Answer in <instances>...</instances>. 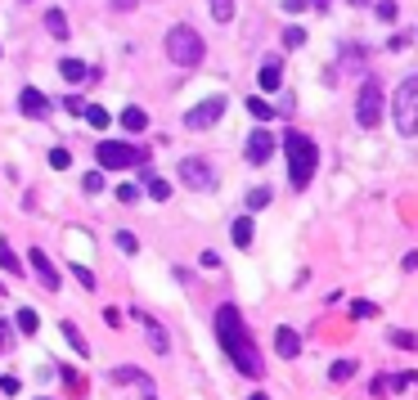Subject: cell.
<instances>
[{
	"mask_svg": "<svg viewBox=\"0 0 418 400\" xmlns=\"http://www.w3.org/2000/svg\"><path fill=\"white\" fill-rule=\"evenodd\" d=\"M216 337H220V351L234 360V369L243 373V378H261L265 373V360H261V351H256L239 306H220L216 310Z\"/></svg>",
	"mask_w": 418,
	"mask_h": 400,
	"instance_id": "6da1fadb",
	"label": "cell"
},
{
	"mask_svg": "<svg viewBox=\"0 0 418 400\" xmlns=\"http://www.w3.org/2000/svg\"><path fill=\"white\" fill-rule=\"evenodd\" d=\"M284 153H288V180H292V189H306L315 180V166H319L315 140L301 135V131H288V135H284Z\"/></svg>",
	"mask_w": 418,
	"mask_h": 400,
	"instance_id": "7a4b0ae2",
	"label": "cell"
},
{
	"mask_svg": "<svg viewBox=\"0 0 418 400\" xmlns=\"http://www.w3.org/2000/svg\"><path fill=\"white\" fill-rule=\"evenodd\" d=\"M167 54H171V63H180V68H198L207 45H203V36L193 32L189 23H176V28L167 32Z\"/></svg>",
	"mask_w": 418,
	"mask_h": 400,
	"instance_id": "3957f363",
	"label": "cell"
},
{
	"mask_svg": "<svg viewBox=\"0 0 418 400\" xmlns=\"http://www.w3.org/2000/svg\"><path fill=\"white\" fill-rule=\"evenodd\" d=\"M391 113H396V126H400V135H418V77H405L400 86H396Z\"/></svg>",
	"mask_w": 418,
	"mask_h": 400,
	"instance_id": "277c9868",
	"label": "cell"
},
{
	"mask_svg": "<svg viewBox=\"0 0 418 400\" xmlns=\"http://www.w3.org/2000/svg\"><path fill=\"white\" fill-rule=\"evenodd\" d=\"M95 153H100V166H113V171H126V166H144V162H149V149H140V144H113V140H104Z\"/></svg>",
	"mask_w": 418,
	"mask_h": 400,
	"instance_id": "5b68a950",
	"label": "cell"
},
{
	"mask_svg": "<svg viewBox=\"0 0 418 400\" xmlns=\"http://www.w3.org/2000/svg\"><path fill=\"white\" fill-rule=\"evenodd\" d=\"M355 122L364 131H374L383 122V86H378V77H369L360 86V99H355Z\"/></svg>",
	"mask_w": 418,
	"mask_h": 400,
	"instance_id": "8992f818",
	"label": "cell"
},
{
	"mask_svg": "<svg viewBox=\"0 0 418 400\" xmlns=\"http://www.w3.org/2000/svg\"><path fill=\"white\" fill-rule=\"evenodd\" d=\"M225 99H220V95H212V99H203V104H193L189 113H184V126L189 131H207V126H216L220 117H225Z\"/></svg>",
	"mask_w": 418,
	"mask_h": 400,
	"instance_id": "52a82bcc",
	"label": "cell"
},
{
	"mask_svg": "<svg viewBox=\"0 0 418 400\" xmlns=\"http://www.w3.org/2000/svg\"><path fill=\"white\" fill-rule=\"evenodd\" d=\"M180 180H184L189 189H198V193L216 189V176H212V166H207L203 157H184V162H180Z\"/></svg>",
	"mask_w": 418,
	"mask_h": 400,
	"instance_id": "ba28073f",
	"label": "cell"
},
{
	"mask_svg": "<svg viewBox=\"0 0 418 400\" xmlns=\"http://www.w3.org/2000/svg\"><path fill=\"white\" fill-rule=\"evenodd\" d=\"M275 149H279V144H275V135H270V131H252V135H248V149H243V157H248L252 166H265L270 157H275Z\"/></svg>",
	"mask_w": 418,
	"mask_h": 400,
	"instance_id": "9c48e42d",
	"label": "cell"
},
{
	"mask_svg": "<svg viewBox=\"0 0 418 400\" xmlns=\"http://www.w3.org/2000/svg\"><path fill=\"white\" fill-rule=\"evenodd\" d=\"M28 261H32L36 279H41V288H45V293H54V288H59V270H54V261L45 257L41 248H32V252H28Z\"/></svg>",
	"mask_w": 418,
	"mask_h": 400,
	"instance_id": "30bf717a",
	"label": "cell"
},
{
	"mask_svg": "<svg viewBox=\"0 0 418 400\" xmlns=\"http://www.w3.org/2000/svg\"><path fill=\"white\" fill-rule=\"evenodd\" d=\"M256 81H261V90H279V81H284V63H279V54H265L261 68H256Z\"/></svg>",
	"mask_w": 418,
	"mask_h": 400,
	"instance_id": "8fae6325",
	"label": "cell"
},
{
	"mask_svg": "<svg viewBox=\"0 0 418 400\" xmlns=\"http://www.w3.org/2000/svg\"><path fill=\"white\" fill-rule=\"evenodd\" d=\"M275 351H279L284 360H297V356H301V337H297V329L279 324V329H275Z\"/></svg>",
	"mask_w": 418,
	"mask_h": 400,
	"instance_id": "7c38bea8",
	"label": "cell"
},
{
	"mask_svg": "<svg viewBox=\"0 0 418 400\" xmlns=\"http://www.w3.org/2000/svg\"><path fill=\"white\" fill-rule=\"evenodd\" d=\"M18 108H23L28 117H36V122H41V117H50V99H45L41 90H32V86L18 95Z\"/></svg>",
	"mask_w": 418,
	"mask_h": 400,
	"instance_id": "4fadbf2b",
	"label": "cell"
},
{
	"mask_svg": "<svg viewBox=\"0 0 418 400\" xmlns=\"http://www.w3.org/2000/svg\"><path fill=\"white\" fill-rule=\"evenodd\" d=\"M59 72H64V81H68V86H81V81H95V68H85L81 59H64V63H59Z\"/></svg>",
	"mask_w": 418,
	"mask_h": 400,
	"instance_id": "5bb4252c",
	"label": "cell"
},
{
	"mask_svg": "<svg viewBox=\"0 0 418 400\" xmlns=\"http://www.w3.org/2000/svg\"><path fill=\"white\" fill-rule=\"evenodd\" d=\"M113 382H135L149 400H157V392H153V382H149V373H140V369H113Z\"/></svg>",
	"mask_w": 418,
	"mask_h": 400,
	"instance_id": "9a60e30c",
	"label": "cell"
},
{
	"mask_svg": "<svg viewBox=\"0 0 418 400\" xmlns=\"http://www.w3.org/2000/svg\"><path fill=\"white\" fill-rule=\"evenodd\" d=\"M144 193H149L153 202H167V198H171V185H167L162 176H153V171H149V176H144Z\"/></svg>",
	"mask_w": 418,
	"mask_h": 400,
	"instance_id": "2e32d148",
	"label": "cell"
},
{
	"mask_svg": "<svg viewBox=\"0 0 418 400\" xmlns=\"http://www.w3.org/2000/svg\"><path fill=\"white\" fill-rule=\"evenodd\" d=\"M45 28H50L54 41H68V14L64 9H50V14H45Z\"/></svg>",
	"mask_w": 418,
	"mask_h": 400,
	"instance_id": "e0dca14e",
	"label": "cell"
},
{
	"mask_svg": "<svg viewBox=\"0 0 418 400\" xmlns=\"http://www.w3.org/2000/svg\"><path fill=\"white\" fill-rule=\"evenodd\" d=\"M121 126H126L131 135H140V131L149 126V113H144V108H126V113H121Z\"/></svg>",
	"mask_w": 418,
	"mask_h": 400,
	"instance_id": "ac0fdd59",
	"label": "cell"
},
{
	"mask_svg": "<svg viewBox=\"0 0 418 400\" xmlns=\"http://www.w3.org/2000/svg\"><path fill=\"white\" fill-rule=\"evenodd\" d=\"M144 324H149V346L157 351V356H167V351H171V337H167V329H162V324H153V320H144Z\"/></svg>",
	"mask_w": 418,
	"mask_h": 400,
	"instance_id": "d6986e66",
	"label": "cell"
},
{
	"mask_svg": "<svg viewBox=\"0 0 418 400\" xmlns=\"http://www.w3.org/2000/svg\"><path fill=\"white\" fill-rule=\"evenodd\" d=\"M234 243L252 248V216H239V221H234Z\"/></svg>",
	"mask_w": 418,
	"mask_h": 400,
	"instance_id": "ffe728a7",
	"label": "cell"
},
{
	"mask_svg": "<svg viewBox=\"0 0 418 400\" xmlns=\"http://www.w3.org/2000/svg\"><path fill=\"white\" fill-rule=\"evenodd\" d=\"M248 113L256 117V122H270V117H275V113H279V108H270V104L261 99V95H256V99H248Z\"/></svg>",
	"mask_w": 418,
	"mask_h": 400,
	"instance_id": "44dd1931",
	"label": "cell"
},
{
	"mask_svg": "<svg viewBox=\"0 0 418 400\" xmlns=\"http://www.w3.org/2000/svg\"><path fill=\"white\" fill-rule=\"evenodd\" d=\"M36 329H41V320H36V310H32V306H23V310H18V333H28V337H32Z\"/></svg>",
	"mask_w": 418,
	"mask_h": 400,
	"instance_id": "7402d4cb",
	"label": "cell"
},
{
	"mask_svg": "<svg viewBox=\"0 0 418 400\" xmlns=\"http://www.w3.org/2000/svg\"><path fill=\"white\" fill-rule=\"evenodd\" d=\"M0 270L18 279V257H14V248H9V243H0Z\"/></svg>",
	"mask_w": 418,
	"mask_h": 400,
	"instance_id": "603a6c76",
	"label": "cell"
},
{
	"mask_svg": "<svg viewBox=\"0 0 418 400\" xmlns=\"http://www.w3.org/2000/svg\"><path fill=\"white\" fill-rule=\"evenodd\" d=\"M212 18L229 23V18H234V0H212Z\"/></svg>",
	"mask_w": 418,
	"mask_h": 400,
	"instance_id": "cb8c5ba5",
	"label": "cell"
},
{
	"mask_svg": "<svg viewBox=\"0 0 418 400\" xmlns=\"http://www.w3.org/2000/svg\"><path fill=\"white\" fill-rule=\"evenodd\" d=\"M351 373H355V360H338V365L328 369V378H333V382H347Z\"/></svg>",
	"mask_w": 418,
	"mask_h": 400,
	"instance_id": "d4e9b609",
	"label": "cell"
},
{
	"mask_svg": "<svg viewBox=\"0 0 418 400\" xmlns=\"http://www.w3.org/2000/svg\"><path fill=\"white\" fill-rule=\"evenodd\" d=\"M64 337L72 342V351H77V356H85V351H90V346H85V337L77 333V324H64Z\"/></svg>",
	"mask_w": 418,
	"mask_h": 400,
	"instance_id": "484cf974",
	"label": "cell"
},
{
	"mask_svg": "<svg viewBox=\"0 0 418 400\" xmlns=\"http://www.w3.org/2000/svg\"><path fill=\"white\" fill-rule=\"evenodd\" d=\"M301 45H306V32L301 28H288L284 32V50H301Z\"/></svg>",
	"mask_w": 418,
	"mask_h": 400,
	"instance_id": "4316f807",
	"label": "cell"
},
{
	"mask_svg": "<svg viewBox=\"0 0 418 400\" xmlns=\"http://www.w3.org/2000/svg\"><path fill=\"white\" fill-rule=\"evenodd\" d=\"M85 122H90L95 131H104L108 122H113V117H108V113H104V108H95V104H90V113H85Z\"/></svg>",
	"mask_w": 418,
	"mask_h": 400,
	"instance_id": "83f0119b",
	"label": "cell"
},
{
	"mask_svg": "<svg viewBox=\"0 0 418 400\" xmlns=\"http://www.w3.org/2000/svg\"><path fill=\"white\" fill-rule=\"evenodd\" d=\"M248 207H252V212L270 207V189H252V193H248Z\"/></svg>",
	"mask_w": 418,
	"mask_h": 400,
	"instance_id": "f1b7e54d",
	"label": "cell"
},
{
	"mask_svg": "<svg viewBox=\"0 0 418 400\" xmlns=\"http://www.w3.org/2000/svg\"><path fill=\"white\" fill-rule=\"evenodd\" d=\"M391 346H405V351H414V346H418V337H414V333H405V329H396V333H391Z\"/></svg>",
	"mask_w": 418,
	"mask_h": 400,
	"instance_id": "f546056e",
	"label": "cell"
},
{
	"mask_svg": "<svg viewBox=\"0 0 418 400\" xmlns=\"http://www.w3.org/2000/svg\"><path fill=\"white\" fill-rule=\"evenodd\" d=\"M351 315H355V320H374V315H378V306H374V301H355V306H351Z\"/></svg>",
	"mask_w": 418,
	"mask_h": 400,
	"instance_id": "4dcf8cb0",
	"label": "cell"
},
{
	"mask_svg": "<svg viewBox=\"0 0 418 400\" xmlns=\"http://www.w3.org/2000/svg\"><path fill=\"white\" fill-rule=\"evenodd\" d=\"M68 162H72V153H68V149H50V166H54V171H64Z\"/></svg>",
	"mask_w": 418,
	"mask_h": 400,
	"instance_id": "1f68e13d",
	"label": "cell"
},
{
	"mask_svg": "<svg viewBox=\"0 0 418 400\" xmlns=\"http://www.w3.org/2000/svg\"><path fill=\"white\" fill-rule=\"evenodd\" d=\"M378 18H383V23H396V0H378Z\"/></svg>",
	"mask_w": 418,
	"mask_h": 400,
	"instance_id": "d6a6232c",
	"label": "cell"
},
{
	"mask_svg": "<svg viewBox=\"0 0 418 400\" xmlns=\"http://www.w3.org/2000/svg\"><path fill=\"white\" fill-rule=\"evenodd\" d=\"M72 274H77V284H81V288H95V274L85 270V265H72Z\"/></svg>",
	"mask_w": 418,
	"mask_h": 400,
	"instance_id": "836d02e7",
	"label": "cell"
},
{
	"mask_svg": "<svg viewBox=\"0 0 418 400\" xmlns=\"http://www.w3.org/2000/svg\"><path fill=\"white\" fill-rule=\"evenodd\" d=\"M135 198H140V189H135V185H117V202H135Z\"/></svg>",
	"mask_w": 418,
	"mask_h": 400,
	"instance_id": "e575fe53",
	"label": "cell"
},
{
	"mask_svg": "<svg viewBox=\"0 0 418 400\" xmlns=\"http://www.w3.org/2000/svg\"><path fill=\"white\" fill-rule=\"evenodd\" d=\"M100 189H104V176L90 171V176H85V193H100Z\"/></svg>",
	"mask_w": 418,
	"mask_h": 400,
	"instance_id": "d590c367",
	"label": "cell"
},
{
	"mask_svg": "<svg viewBox=\"0 0 418 400\" xmlns=\"http://www.w3.org/2000/svg\"><path fill=\"white\" fill-rule=\"evenodd\" d=\"M117 248H121V252H135L140 243H135V234H126V229H121V234H117Z\"/></svg>",
	"mask_w": 418,
	"mask_h": 400,
	"instance_id": "8d00e7d4",
	"label": "cell"
},
{
	"mask_svg": "<svg viewBox=\"0 0 418 400\" xmlns=\"http://www.w3.org/2000/svg\"><path fill=\"white\" fill-rule=\"evenodd\" d=\"M104 320L113 324V329H121V310H117V306H108V310H104Z\"/></svg>",
	"mask_w": 418,
	"mask_h": 400,
	"instance_id": "74e56055",
	"label": "cell"
},
{
	"mask_svg": "<svg viewBox=\"0 0 418 400\" xmlns=\"http://www.w3.org/2000/svg\"><path fill=\"white\" fill-rule=\"evenodd\" d=\"M306 5H311V0H284V9H288V14H301Z\"/></svg>",
	"mask_w": 418,
	"mask_h": 400,
	"instance_id": "f35d334b",
	"label": "cell"
},
{
	"mask_svg": "<svg viewBox=\"0 0 418 400\" xmlns=\"http://www.w3.org/2000/svg\"><path fill=\"white\" fill-rule=\"evenodd\" d=\"M400 265H405V270H418V252H405V261H400Z\"/></svg>",
	"mask_w": 418,
	"mask_h": 400,
	"instance_id": "ab89813d",
	"label": "cell"
},
{
	"mask_svg": "<svg viewBox=\"0 0 418 400\" xmlns=\"http://www.w3.org/2000/svg\"><path fill=\"white\" fill-rule=\"evenodd\" d=\"M113 9H135V0H113Z\"/></svg>",
	"mask_w": 418,
	"mask_h": 400,
	"instance_id": "60d3db41",
	"label": "cell"
},
{
	"mask_svg": "<svg viewBox=\"0 0 418 400\" xmlns=\"http://www.w3.org/2000/svg\"><path fill=\"white\" fill-rule=\"evenodd\" d=\"M0 346H5V324H0Z\"/></svg>",
	"mask_w": 418,
	"mask_h": 400,
	"instance_id": "b9f144b4",
	"label": "cell"
},
{
	"mask_svg": "<svg viewBox=\"0 0 418 400\" xmlns=\"http://www.w3.org/2000/svg\"><path fill=\"white\" fill-rule=\"evenodd\" d=\"M248 400H270V396H248Z\"/></svg>",
	"mask_w": 418,
	"mask_h": 400,
	"instance_id": "7bdbcfd3",
	"label": "cell"
},
{
	"mask_svg": "<svg viewBox=\"0 0 418 400\" xmlns=\"http://www.w3.org/2000/svg\"><path fill=\"white\" fill-rule=\"evenodd\" d=\"M351 5H369V0H351Z\"/></svg>",
	"mask_w": 418,
	"mask_h": 400,
	"instance_id": "ee69618b",
	"label": "cell"
},
{
	"mask_svg": "<svg viewBox=\"0 0 418 400\" xmlns=\"http://www.w3.org/2000/svg\"><path fill=\"white\" fill-rule=\"evenodd\" d=\"M0 293H5V288H0Z\"/></svg>",
	"mask_w": 418,
	"mask_h": 400,
	"instance_id": "f6af8a7d",
	"label": "cell"
}]
</instances>
